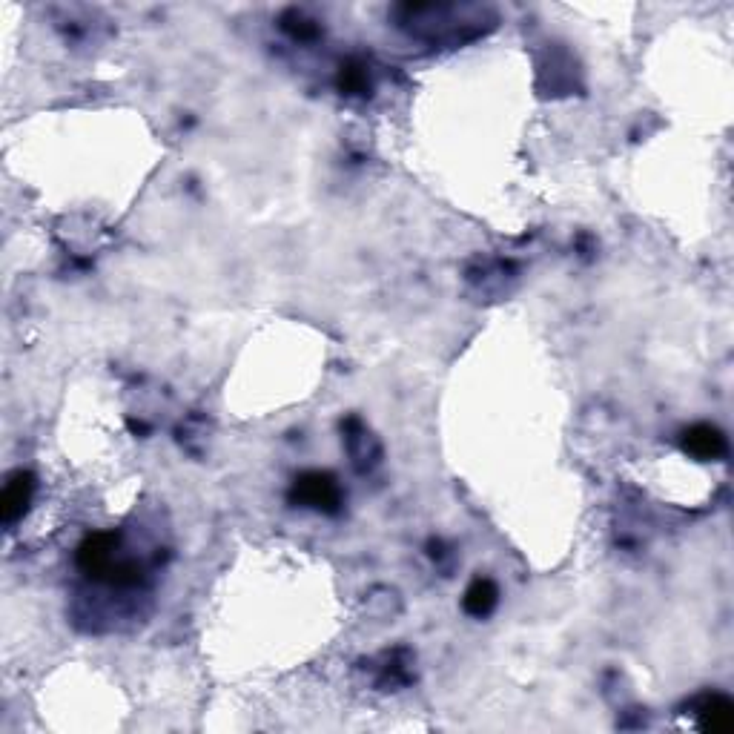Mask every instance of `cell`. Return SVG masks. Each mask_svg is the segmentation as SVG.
Returning a JSON list of instances; mask_svg holds the SVG:
<instances>
[{
    "mask_svg": "<svg viewBox=\"0 0 734 734\" xmlns=\"http://www.w3.org/2000/svg\"><path fill=\"white\" fill-rule=\"evenodd\" d=\"M35 494V476L29 471H18L6 479L3 494H0V519L3 525H15L29 511V502Z\"/></svg>",
    "mask_w": 734,
    "mask_h": 734,
    "instance_id": "3",
    "label": "cell"
},
{
    "mask_svg": "<svg viewBox=\"0 0 734 734\" xmlns=\"http://www.w3.org/2000/svg\"><path fill=\"white\" fill-rule=\"evenodd\" d=\"M115 548H118V534H109V531H98V534H89L87 540L78 545V554L75 562L78 568L95 577V580H107V574L115 565Z\"/></svg>",
    "mask_w": 734,
    "mask_h": 734,
    "instance_id": "2",
    "label": "cell"
},
{
    "mask_svg": "<svg viewBox=\"0 0 734 734\" xmlns=\"http://www.w3.org/2000/svg\"><path fill=\"white\" fill-rule=\"evenodd\" d=\"M290 499L296 505L322 511V514H339V508H342V488H339L336 476L322 474V471H310V474H302L293 482Z\"/></svg>",
    "mask_w": 734,
    "mask_h": 734,
    "instance_id": "1",
    "label": "cell"
},
{
    "mask_svg": "<svg viewBox=\"0 0 734 734\" xmlns=\"http://www.w3.org/2000/svg\"><path fill=\"white\" fill-rule=\"evenodd\" d=\"M339 89H342L345 95H365L367 89H370L365 66L356 64V61H347V64L339 69Z\"/></svg>",
    "mask_w": 734,
    "mask_h": 734,
    "instance_id": "7",
    "label": "cell"
},
{
    "mask_svg": "<svg viewBox=\"0 0 734 734\" xmlns=\"http://www.w3.org/2000/svg\"><path fill=\"white\" fill-rule=\"evenodd\" d=\"M700 729L712 734H726L734 729V703L723 694H709L697 706Z\"/></svg>",
    "mask_w": 734,
    "mask_h": 734,
    "instance_id": "5",
    "label": "cell"
},
{
    "mask_svg": "<svg viewBox=\"0 0 734 734\" xmlns=\"http://www.w3.org/2000/svg\"><path fill=\"white\" fill-rule=\"evenodd\" d=\"M281 29L284 32H290L296 41H313L316 35H319V26L313 21H307L302 12H284V18H281Z\"/></svg>",
    "mask_w": 734,
    "mask_h": 734,
    "instance_id": "8",
    "label": "cell"
},
{
    "mask_svg": "<svg viewBox=\"0 0 734 734\" xmlns=\"http://www.w3.org/2000/svg\"><path fill=\"white\" fill-rule=\"evenodd\" d=\"M499 603V591L497 585L491 583V580H474L471 588L465 591V600H462V608H465V614H471L476 620H482V617H488Z\"/></svg>",
    "mask_w": 734,
    "mask_h": 734,
    "instance_id": "6",
    "label": "cell"
},
{
    "mask_svg": "<svg viewBox=\"0 0 734 734\" xmlns=\"http://www.w3.org/2000/svg\"><path fill=\"white\" fill-rule=\"evenodd\" d=\"M107 583L115 588H132L141 583V565L132 560H118L107 574Z\"/></svg>",
    "mask_w": 734,
    "mask_h": 734,
    "instance_id": "9",
    "label": "cell"
},
{
    "mask_svg": "<svg viewBox=\"0 0 734 734\" xmlns=\"http://www.w3.org/2000/svg\"><path fill=\"white\" fill-rule=\"evenodd\" d=\"M680 445L697 462H714V459L726 456V448H729L723 431L714 425H691L689 431H683V436H680Z\"/></svg>",
    "mask_w": 734,
    "mask_h": 734,
    "instance_id": "4",
    "label": "cell"
}]
</instances>
